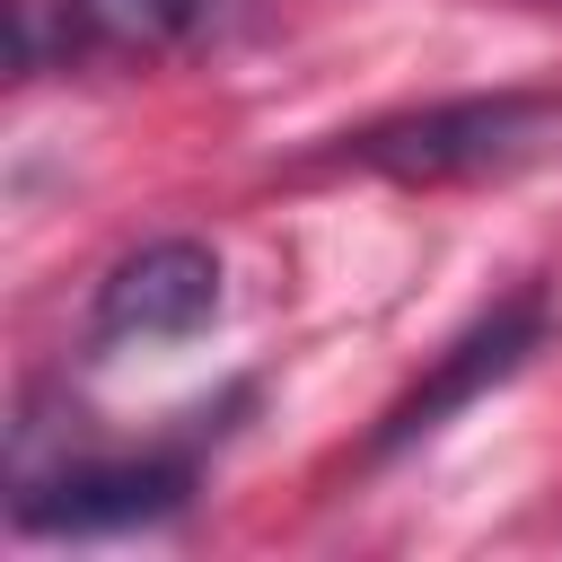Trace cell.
Listing matches in <instances>:
<instances>
[{
  "label": "cell",
  "mask_w": 562,
  "mask_h": 562,
  "mask_svg": "<svg viewBox=\"0 0 562 562\" xmlns=\"http://www.w3.org/2000/svg\"><path fill=\"white\" fill-rule=\"evenodd\" d=\"M193 501V448H132V457H61L53 474L18 483V527L26 536H105V527H149Z\"/></svg>",
  "instance_id": "cell-2"
},
{
  "label": "cell",
  "mask_w": 562,
  "mask_h": 562,
  "mask_svg": "<svg viewBox=\"0 0 562 562\" xmlns=\"http://www.w3.org/2000/svg\"><path fill=\"white\" fill-rule=\"evenodd\" d=\"M220 316V255L202 237H149L140 255H123L97 281L88 307V342L123 351V342H184Z\"/></svg>",
  "instance_id": "cell-4"
},
{
  "label": "cell",
  "mask_w": 562,
  "mask_h": 562,
  "mask_svg": "<svg viewBox=\"0 0 562 562\" xmlns=\"http://www.w3.org/2000/svg\"><path fill=\"white\" fill-rule=\"evenodd\" d=\"M544 114L553 105L544 97H518V88L509 97H457V105H422L404 123H369L351 140V158L378 167V176H404V184H439V176H474V167L527 149V132Z\"/></svg>",
  "instance_id": "cell-3"
},
{
  "label": "cell",
  "mask_w": 562,
  "mask_h": 562,
  "mask_svg": "<svg viewBox=\"0 0 562 562\" xmlns=\"http://www.w3.org/2000/svg\"><path fill=\"white\" fill-rule=\"evenodd\" d=\"M228 0H88V18L123 26V35H202Z\"/></svg>",
  "instance_id": "cell-5"
},
{
  "label": "cell",
  "mask_w": 562,
  "mask_h": 562,
  "mask_svg": "<svg viewBox=\"0 0 562 562\" xmlns=\"http://www.w3.org/2000/svg\"><path fill=\"white\" fill-rule=\"evenodd\" d=\"M544 334H553V299L527 281V290H509L501 307H483L395 404H386V422L369 430V457H395V448H413V439H430V430H448L474 395H492L501 378H518L536 351H544Z\"/></svg>",
  "instance_id": "cell-1"
}]
</instances>
